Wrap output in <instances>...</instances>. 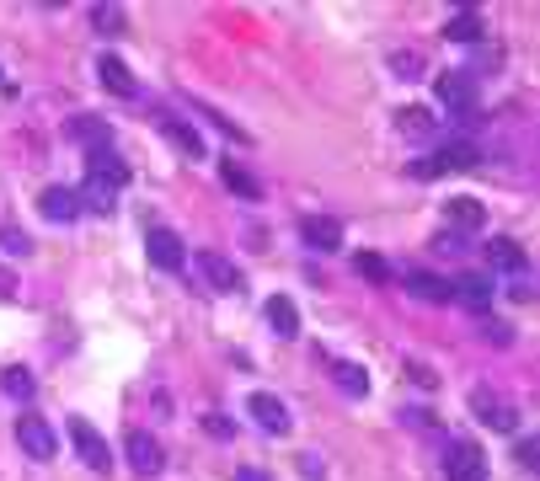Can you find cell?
Returning <instances> with one entry per match:
<instances>
[{
	"mask_svg": "<svg viewBox=\"0 0 540 481\" xmlns=\"http://www.w3.org/2000/svg\"><path fill=\"white\" fill-rule=\"evenodd\" d=\"M123 460H129V471H134V476H161L166 449L156 444V433L129 428V433H123Z\"/></svg>",
	"mask_w": 540,
	"mask_h": 481,
	"instance_id": "obj_1",
	"label": "cell"
},
{
	"mask_svg": "<svg viewBox=\"0 0 540 481\" xmlns=\"http://www.w3.org/2000/svg\"><path fill=\"white\" fill-rule=\"evenodd\" d=\"M17 444L27 449V460H38V465H49L54 449H59L49 417H38V412H22V417H17Z\"/></svg>",
	"mask_w": 540,
	"mask_h": 481,
	"instance_id": "obj_2",
	"label": "cell"
},
{
	"mask_svg": "<svg viewBox=\"0 0 540 481\" xmlns=\"http://www.w3.org/2000/svg\"><path fill=\"white\" fill-rule=\"evenodd\" d=\"M434 97L450 107L455 118H476V81L466 70H444L439 81H434Z\"/></svg>",
	"mask_w": 540,
	"mask_h": 481,
	"instance_id": "obj_3",
	"label": "cell"
},
{
	"mask_svg": "<svg viewBox=\"0 0 540 481\" xmlns=\"http://www.w3.org/2000/svg\"><path fill=\"white\" fill-rule=\"evenodd\" d=\"M444 476L450 481H487V449L471 439H455L450 455H444Z\"/></svg>",
	"mask_w": 540,
	"mask_h": 481,
	"instance_id": "obj_4",
	"label": "cell"
},
{
	"mask_svg": "<svg viewBox=\"0 0 540 481\" xmlns=\"http://www.w3.org/2000/svg\"><path fill=\"white\" fill-rule=\"evenodd\" d=\"M471 412L482 417L487 428H498V433H514V428H519V407H514V401L492 396V391H482V385L471 391Z\"/></svg>",
	"mask_w": 540,
	"mask_h": 481,
	"instance_id": "obj_5",
	"label": "cell"
},
{
	"mask_svg": "<svg viewBox=\"0 0 540 481\" xmlns=\"http://www.w3.org/2000/svg\"><path fill=\"white\" fill-rule=\"evenodd\" d=\"M246 412H252V423L262 428V433H273V439H284L289 428H295V417H289V407L279 396H268V391H257L252 401H246Z\"/></svg>",
	"mask_w": 540,
	"mask_h": 481,
	"instance_id": "obj_6",
	"label": "cell"
},
{
	"mask_svg": "<svg viewBox=\"0 0 540 481\" xmlns=\"http://www.w3.org/2000/svg\"><path fill=\"white\" fill-rule=\"evenodd\" d=\"M86 177L118 193L123 182H129V161H123V155H118L113 145H107V150H91V155H86Z\"/></svg>",
	"mask_w": 540,
	"mask_h": 481,
	"instance_id": "obj_7",
	"label": "cell"
},
{
	"mask_svg": "<svg viewBox=\"0 0 540 481\" xmlns=\"http://www.w3.org/2000/svg\"><path fill=\"white\" fill-rule=\"evenodd\" d=\"M70 439H75V449H81V460L91 465V471H107V465H113V455H107V439L86 423V417H70Z\"/></svg>",
	"mask_w": 540,
	"mask_h": 481,
	"instance_id": "obj_8",
	"label": "cell"
},
{
	"mask_svg": "<svg viewBox=\"0 0 540 481\" xmlns=\"http://www.w3.org/2000/svg\"><path fill=\"white\" fill-rule=\"evenodd\" d=\"M300 241L311 246V252H337V246H343V225H337L332 214H305V220H300Z\"/></svg>",
	"mask_w": 540,
	"mask_h": 481,
	"instance_id": "obj_9",
	"label": "cell"
},
{
	"mask_svg": "<svg viewBox=\"0 0 540 481\" xmlns=\"http://www.w3.org/2000/svg\"><path fill=\"white\" fill-rule=\"evenodd\" d=\"M145 252H150V262H156L161 273H177L182 262H188V246L177 241V230H150V236H145Z\"/></svg>",
	"mask_w": 540,
	"mask_h": 481,
	"instance_id": "obj_10",
	"label": "cell"
},
{
	"mask_svg": "<svg viewBox=\"0 0 540 481\" xmlns=\"http://www.w3.org/2000/svg\"><path fill=\"white\" fill-rule=\"evenodd\" d=\"M198 273H204V284L220 289V294H236L241 289V268L230 257H220V252H198Z\"/></svg>",
	"mask_w": 540,
	"mask_h": 481,
	"instance_id": "obj_11",
	"label": "cell"
},
{
	"mask_svg": "<svg viewBox=\"0 0 540 481\" xmlns=\"http://www.w3.org/2000/svg\"><path fill=\"white\" fill-rule=\"evenodd\" d=\"M97 81L113 91V97H140V81H134V70L123 65L118 54H102V59H97Z\"/></svg>",
	"mask_w": 540,
	"mask_h": 481,
	"instance_id": "obj_12",
	"label": "cell"
},
{
	"mask_svg": "<svg viewBox=\"0 0 540 481\" xmlns=\"http://www.w3.org/2000/svg\"><path fill=\"white\" fill-rule=\"evenodd\" d=\"M487 262H492L498 273H508V278H519L524 268H530V257H524V246H519L514 236H492V241H487Z\"/></svg>",
	"mask_w": 540,
	"mask_h": 481,
	"instance_id": "obj_13",
	"label": "cell"
},
{
	"mask_svg": "<svg viewBox=\"0 0 540 481\" xmlns=\"http://www.w3.org/2000/svg\"><path fill=\"white\" fill-rule=\"evenodd\" d=\"M450 300H460L466 310H487L492 305V278L487 273H460L450 284Z\"/></svg>",
	"mask_w": 540,
	"mask_h": 481,
	"instance_id": "obj_14",
	"label": "cell"
},
{
	"mask_svg": "<svg viewBox=\"0 0 540 481\" xmlns=\"http://www.w3.org/2000/svg\"><path fill=\"white\" fill-rule=\"evenodd\" d=\"M38 214H43L49 225H70L75 214H81V204H75V193H70V188H43Z\"/></svg>",
	"mask_w": 540,
	"mask_h": 481,
	"instance_id": "obj_15",
	"label": "cell"
},
{
	"mask_svg": "<svg viewBox=\"0 0 540 481\" xmlns=\"http://www.w3.org/2000/svg\"><path fill=\"white\" fill-rule=\"evenodd\" d=\"M156 123H161V134H166V139H172V145H177L182 155H188V161H204V139H198V134L188 129V123H182V118H177V113H161Z\"/></svg>",
	"mask_w": 540,
	"mask_h": 481,
	"instance_id": "obj_16",
	"label": "cell"
},
{
	"mask_svg": "<svg viewBox=\"0 0 540 481\" xmlns=\"http://www.w3.org/2000/svg\"><path fill=\"white\" fill-rule=\"evenodd\" d=\"M396 129L412 134V139H434L439 134V113H428V107H396Z\"/></svg>",
	"mask_w": 540,
	"mask_h": 481,
	"instance_id": "obj_17",
	"label": "cell"
},
{
	"mask_svg": "<svg viewBox=\"0 0 540 481\" xmlns=\"http://www.w3.org/2000/svg\"><path fill=\"white\" fill-rule=\"evenodd\" d=\"M262 310H268V327L279 332V337H300V310H295V300H289V294H273Z\"/></svg>",
	"mask_w": 540,
	"mask_h": 481,
	"instance_id": "obj_18",
	"label": "cell"
},
{
	"mask_svg": "<svg viewBox=\"0 0 540 481\" xmlns=\"http://www.w3.org/2000/svg\"><path fill=\"white\" fill-rule=\"evenodd\" d=\"M444 214H450V230H482L487 225V209L476 204V198H450Z\"/></svg>",
	"mask_w": 540,
	"mask_h": 481,
	"instance_id": "obj_19",
	"label": "cell"
},
{
	"mask_svg": "<svg viewBox=\"0 0 540 481\" xmlns=\"http://www.w3.org/2000/svg\"><path fill=\"white\" fill-rule=\"evenodd\" d=\"M482 33H487L482 11H455L450 27H444V38H450V43H482Z\"/></svg>",
	"mask_w": 540,
	"mask_h": 481,
	"instance_id": "obj_20",
	"label": "cell"
},
{
	"mask_svg": "<svg viewBox=\"0 0 540 481\" xmlns=\"http://www.w3.org/2000/svg\"><path fill=\"white\" fill-rule=\"evenodd\" d=\"M407 294H418V300H434V305H444L450 300V278H439V273H407Z\"/></svg>",
	"mask_w": 540,
	"mask_h": 481,
	"instance_id": "obj_21",
	"label": "cell"
},
{
	"mask_svg": "<svg viewBox=\"0 0 540 481\" xmlns=\"http://www.w3.org/2000/svg\"><path fill=\"white\" fill-rule=\"evenodd\" d=\"M332 380H337V391L353 396V401H364L369 396V375H364V364H332Z\"/></svg>",
	"mask_w": 540,
	"mask_h": 481,
	"instance_id": "obj_22",
	"label": "cell"
},
{
	"mask_svg": "<svg viewBox=\"0 0 540 481\" xmlns=\"http://www.w3.org/2000/svg\"><path fill=\"white\" fill-rule=\"evenodd\" d=\"M75 204H81V209H91V214H113V209H118V193L86 177V182H81V193H75Z\"/></svg>",
	"mask_w": 540,
	"mask_h": 481,
	"instance_id": "obj_23",
	"label": "cell"
},
{
	"mask_svg": "<svg viewBox=\"0 0 540 481\" xmlns=\"http://www.w3.org/2000/svg\"><path fill=\"white\" fill-rule=\"evenodd\" d=\"M220 182H225V188L236 193V198H246V204H257V198H262V188H257V182L246 177V172H241L236 161H220Z\"/></svg>",
	"mask_w": 540,
	"mask_h": 481,
	"instance_id": "obj_24",
	"label": "cell"
},
{
	"mask_svg": "<svg viewBox=\"0 0 540 481\" xmlns=\"http://www.w3.org/2000/svg\"><path fill=\"white\" fill-rule=\"evenodd\" d=\"M70 139H81V145H97V150H107V139H113V129H107L102 118H70Z\"/></svg>",
	"mask_w": 540,
	"mask_h": 481,
	"instance_id": "obj_25",
	"label": "cell"
},
{
	"mask_svg": "<svg viewBox=\"0 0 540 481\" xmlns=\"http://www.w3.org/2000/svg\"><path fill=\"white\" fill-rule=\"evenodd\" d=\"M439 161H444V172H471L482 155H476V145H466V139H455V145L439 150Z\"/></svg>",
	"mask_w": 540,
	"mask_h": 481,
	"instance_id": "obj_26",
	"label": "cell"
},
{
	"mask_svg": "<svg viewBox=\"0 0 540 481\" xmlns=\"http://www.w3.org/2000/svg\"><path fill=\"white\" fill-rule=\"evenodd\" d=\"M353 273L369 278V284H391V262L375 257V252H353Z\"/></svg>",
	"mask_w": 540,
	"mask_h": 481,
	"instance_id": "obj_27",
	"label": "cell"
},
{
	"mask_svg": "<svg viewBox=\"0 0 540 481\" xmlns=\"http://www.w3.org/2000/svg\"><path fill=\"white\" fill-rule=\"evenodd\" d=\"M91 27L118 38V33H129V17H123V6H91Z\"/></svg>",
	"mask_w": 540,
	"mask_h": 481,
	"instance_id": "obj_28",
	"label": "cell"
},
{
	"mask_svg": "<svg viewBox=\"0 0 540 481\" xmlns=\"http://www.w3.org/2000/svg\"><path fill=\"white\" fill-rule=\"evenodd\" d=\"M0 391H6L11 401H33L38 396V380L27 375V369H6V375H0Z\"/></svg>",
	"mask_w": 540,
	"mask_h": 481,
	"instance_id": "obj_29",
	"label": "cell"
},
{
	"mask_svg": "<svg viewBox=\"0 0 540 481\" xmlns=\"http://www.w3.org/2000/svg\"><path fill=\"white\" fill-rule=\"evenodd\" d=\"M391 75L396 81H423V59L418 54H391Z\"/></svg>",
	"mask_w": 540,
	"mask_h": 481,
	"instance_id": "obj_30",
	"label": "cell"
},
{
	"mask_svg": "<svg viewBox=\"0 0 540 481\" xmlns=\"http://www.w3.org/2000/svg\"><path fill=\"white\" fill-rule=\"evenodd\" d=\"M198 113H204L209 123H214V129H220L225 139H236V145H246V129H236V123H230L225 113H214V107H198Z\"/></svg>",
	"mask_w": 540,
	"mask_h": 481,
	"instance_id": "obj_31",
	"label": "cell"
},
{
	"mask_svg": "<svg viewBox=\"0 0 540 481\" xmlns=\"http://www.w3.org/2000/svg\"><path fill=\"white\" fill-rule=\"evenodd\" d=\"M407 177L434 182V177H444V161H439V155H434V161H412V166H407Z\"/></svg>",
	"mask_w": 540,
	"mask_h": 481,
	"instance_id": "obj_32",
	"label": "cell"
},
{
	"mask_svg": "<svg viewBox=\"0 0 540 481\" xmlns=\"http://www.w3.org/2000/svg\"><path fill=\"white\" fill-rule=\"evenodd\" d=\"M0 246H6L11 257H27V252H33V241H27L22 230H0Z\"/></svg>",
	"mask_w": 540,
	"mask_h": 481,
	"instance_id": "obj_33",
	"label": "cell"
},
{
	"mask_svg": "<svg viewBox=\"0 0 540 481\" xmlns=\"http://www.w3.org/2000/svg\"><path fill=\"white\" fill-rule=\"evenodd\" d=\"M439 252H450V257H466V236H460V230H439Z\"/></svg>",
	"mask_w": 540,
	"mask_h": 481,
	"instance_id": "obj_34",
	"label": "cell"
},
{
	"mask_svg": "<svg viewBox=\"0 0 540 481\" xmlns=\"http://www.w3.org/2000/svg\"><path fill=\"white\" fill-rule=\"evenodd\" d=\"M407 380H412V385H428V391H434V385H439V375H434V369H428V364H418V359L407 364Z\"/></svg>",
	"mask_w": 540,
	"mask_h": 481,
	"instance_id": "obj_35",
	"label": "cell"
},
{
	"mask_svg": "<svg viewBox=\"0 0 540 481\" xmlns=\"http://www.w3.org/2000/svg\"><path fill=\"white\" fill-rule=\"evenodd\" d=\"M204 433H214V439H230L236 423H230V417H204Z\"/></svg>",
	"mask_w": 540,
	"mask_h": 481,
	"instance_id": "obj_36",
	"label": "cell"
},
{
	"mask_svg": "<svg viewBox=\"0 0 540 481\" xmlns=\"http://www.w3.org/2000/svg\"><path fill=\"white\" fill-rule=\"evenodd\" d=\"M519 465H524V471H535V433H524V439H519Z\"/></svg>",
	"mask_w": 540,
	"mask_h": 481,
	"instance_id": "obj_37",
	"label": "cell"
},
{
	"mask_svg": "<svg viewBox=\"0 0 540 481\" xmlns=\"http://www.w3.org/2000/svg\"><path fill=\"white\" fill-rule=\"evenodd\" d=\"M300 476H311V481H321V476H327V471H321V460H316V455H305V460H300Z\"/></svg>",
	"mask_w": 540,
	"mask_h": 481,
	"instance_id": "obj_38",
	"label": "cell"
},
{
	"mask_svg": "<svg viewBox=\"0 0 540 481\" xmlns=\"http://www.w3.org/2000/svg\"><path fill=\"white\" fill-rule=\"evenodd\" d=\"M236 481H273V476H268V471H257V465H241Z\"/></svg>",
	"mask_w": 540,
	"mask_h": 481,
	"instance_id": "obj_39",
	"label": "cell"
},
{
	"mask_svg": "<svg viewBox=\"0 0 540 481\" xmlns=\"http://www.w3.org/2000/svg\"><path fill=\"white\" fill-rule=\"evenodd\" d=\"M0 294H17V278L11 273H0Z\"/></svg>",
	"mask_w": 540,
	"mask_h": 481,
	"instance_id": "obj_40",
	"label": "cell"
},
{
	"mask_svg": "<svg viewBox=\"0 0 540 481\" xmlns=\"http://www.w3.org/2000/svg\"><path fill=\"white\" fill-rule=\"evenodd\" d=\"M0 81H6V70H0Z\"/></svg>",
	"mask_w": 540,
	"mask_h": 481,
	"instance_id": "obj_41",
	"label": "cell"
}]
</instances>
